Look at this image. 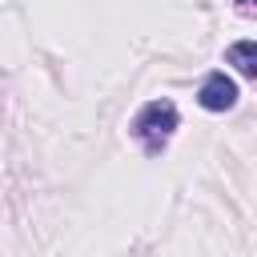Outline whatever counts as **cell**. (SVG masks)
<instances>
[{
	"instance_id": "obj_3",
	"label": "cell",
	"mask_w": 257,
	"mask_h": 257,
	"mask_svg": "<svg viewBox=\"0 0 257 257\" xmlns=\"http://www.w3.org/2000/svg\"><path fill=\"white\" fill-rule=\"evenodd\" d=\"M225 64H233L241 76H253L257 80V40H237L225 48Z\"/></svg>"
},
{
	"instance_id": "obj_4",
	"label": "cell",
	"mask_w": 257,
	"mask_h": 257,
	"mask_svg": "<svg viewBox=\"0 0 257 257\" xmlns=\"http://www.w3.org/2000/svg\"><path fill=\"white\" fill-rule=\"evenodd\" d=\"M237 4H241V8H253V4H257V0H237Z\"/></svg>"
},
{
	"instance_id": "obj_2",
	"label": "cell",
	"mask_w": 257,
	"mask_h": 257,
	"mask_svg": "<svg viewBox=\"0 0 257 257\" xmlns=\"http://www.w3.org/2000/svg\"><path fill=\"white\" fill-rule=\"evenodd\" d=\"M197 100H201V108H209V112H225V108H233V100H237V84H233V76H225V72H209V76L201 80V88H197Z\"/></svg>"
},
{
	"instance_id": "obj_1",
	"label": "cell",
	"mask_w": 257,
	"mask_h": 257,
	"mask_svg": "<svg viewBox=\"0 0 257 257\" xmlns=\"http://www.w3.org/2000/svg\"><path fill=\"white\" fill-rule=\"evenodd\" d=\"M177 124H181V112H177L173 100H149L133 116V137L145 145V153H161Z\"/></svg>"
}]
</instances>
